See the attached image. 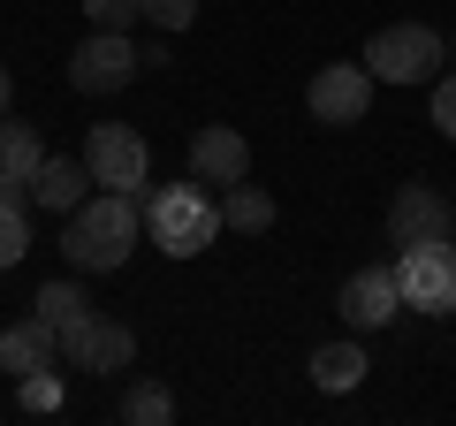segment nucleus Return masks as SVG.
Instances as JSON below:
<instances>
[{"mask_svg":"<svg viewBox=\"0 0 456 426\" xmlns=\"http://www.w3.org/2000/svg\"><path fill=\"white\" fill-rule=\"evenodd\" d=\"M137 236H145L137 191H92L77 213H61V259L77 266V274H114V266H130Z\"/></svg>","mask_w":456,"mask_h":426,"instance_id":"f257e3e1","label":"nucleus"},{"mask_svg":"<svg viewBox=\"0 0 456 426\" xmlns=\"http://www.w3.org/2000/svg\"><path fill=\"white\" fill-rule=\"evenodd\" d=\"M137 213H145V236L167 251V259H198V251L221 236V198H213V183H167V191H137Z\"/></svg>","mask_w":456,"mask_h":426,"instance_id":"f03ea898","label":"nucleus"},{"mask_svg":"<svg viewBox=\"0 0 456 426\" xmlns=\"http://www.w3.org/2000/svg\"><path fill=\"white\" fill-rule=\"evenodd\" d=\"M395 290H403L411 312H426V320H449V312H456V236L403 244V251H395Z\"/></svg>","mask_w":456,"mask_h":426,"instance_id":"7ed1b4c3","label":"nucleus"},{"mask_svg":"<svg viewBox=\"0 0 456 426\" xmlns=\"http://www.w3.org/2000/svg\"><path fill=\"white\" fill-rule=\"evenodd\" d=\"M441 61H449V38L426 31V23H388V31H373V46H365L373 84H434Z\"/></svg>","mask_w":456,"mask_h":426,"instance_id":"20e7f679","label":"nucleus"},{"mask_svg":"<svg viewBox=\"0 0 456 426\" xmlns=\"http://www.w3.org/2000/svg\"><path fill=\"white\" fill-rule=\"evenodd\" d=\"M84 168H92L99 191H145L152 183V145L145 130H130V122H99V130H84Z\"/></svg>","mask_w":456,"mask_h":426,"instance_id":"39448f33","label":"nucleus"},{"mask_svg":"<svg viewBox=\"0 0 456 426\" xmlns=\"http://www.w3.org/2000/svg\"><path fill=\"white\" fill-rule=\"evenodd\" d=\"M53 343H61V358L77 365V373H99V381L137 365V335L122 328V320H107V312H84L77 328H61Z\"/></svg>","mask_w":456,"mask_h":426,"instance_id":"423d86ee","label":"nucleus"},{"mask_svg":"<svg viewBox=\"0 0 456 426\" xmlns=\"http://www.w3.org/2000/svg\"><path fill=\"white\" fill-rule=\"evenodd\" d=\"M434 236H456V198L434 191V183H403L388 198V244H434Z\"/></svg>","mask_w":456,"mask_h":426,"instance_id":"0eeeda50","label":"nucleus"},{"mask_svg":"<svg viewBox=\"0 0 456 426\" xmlns=\"http://www.w3.org/2000/svg\"><path fill=\"white\" fill-rule=\"evenodd\" d=\"M305 107L327 122V130H350V122H365V107H373V69H365V61H327L320 77H312Z\"/></svg>","mask_w":456,"mask_h":426,"instance_id":"6e6552de","label":"nucleus"},{"mask_svg":"<svg viewBox=\"0 0 456 426\" xmlns=\"http://www.w3.org/2000/svg\"><path fill=\"white\" fill-rule=\"evenodd\" d=\"M137 46H130V31H92L77 53H69V84L77 92H122V84H137Z\"/></svg>","mask_w":456,"mask_h":426,"instance_id":"1a4fd4ad","label":"nucleus"},{"mask_svg":"<svg viewBox=\"0 0 456 426\" xmlns=\"http://www.w3.org/2000/svg\"><path fill=\"white\" fill-rule=\"evenodd\" d=\"M342 320H350V328L358 335H373V328H388L395 312H403V290H395V266H358V274L342 282Z\"/></svg>","mask_w":456,"mask_h":426,"instance_id":"9d476101","label":"nucleus"},{"mask_svg":"<svg viewBox=\"0 0 456 426\" xmlns=\"http://www.w3.org/2000/svg\"><path fill=\"white\" fill-rule=\"evenodd\" d=\"M191 176H198V183H213V191L244 183V176H251V145H244V130H228V122L198 130V137H191Z\"/></svg>","mask_w":456,"mask_h":426,"instance_id":"9b49d317","label":"nucleus"},{"mask_svg":"<svg viewBox=\"0 0 456 426\" xmlns=\"http://www.w3.org/2000/svg\"><path fill=\"white\" fill-rule=\"evenodd\" d=\"M46 168V137L31 130V122H8L0 115V191L31 198V176Z\"/></svg>","mask_w":456,"mask_h":426,"instance_id":"f8f14e48","label":"nucleus"},{"mask_svg":"<svg viewBox=\"0 0 456 426\" xmlns=\"http://www.w3.org/2000/svg\"><path fill=\"white\" fill-rule=\"evenodd\" d=\"M92 191H99L92 168H84V160H53V152H46V168L31 176V206H46V213H77Z\"/></svg>","mask_w":456,"mask_h":426,"instance_id":"ddd939ff","label":"nucleus"},{"mask_svg":"<svg viewBox=\"0 0 456 426\" xmlns=\"http://www.w3.org/2000/svg\"><path fill=\"white\" fill-rule=\"evenodd\" d=\"M53 358H61V343H53V328H46V320H38V312H31V320H16V328H0V373H38V365H53Z\"/></svg>","mask_w":456,"mask_h":426,"instance_id":"4468645a","label":"nucleus"},{"mask_svg":"<svg viewBox=\"0 0 456 426\" xmlns=\"http://www.w3.org/2000/svg\"><path fill=\"white\" fill-rule=\"evenodd\" d=\"M365 373H373V365H365L358 343H320L312 350V389H327V396H350Z\"/></svg>","mask_w":456,"mask_h":426,"instance_id":"2eb2a0df","label":"nucleus"},{"mask_svg":"<svg viewBox=\"0 0 456 426\" xmlns=\"http://www.w3.org/2000/svg\"><path fill=\"white\" fill-rule=\"evenodd\" d=\"M221 229H236V236H266V229H274V198L251 191V183H228V191H221Z\"/></svg>","mask_w":456,"mask_h":426,"instance_id":"dca6fc26","label":"nucleus"},{"mask_svg":"<svg viewBox=\"0 0 456 426\" xmlns=\"http://www.w3.org/2000/svg\"><path fill=\"white\" fill-rule=\"evenodd\" d=\"M38 320H46V328L53 335H61V328H77V320H84V312H92V297H84V282L77 274H69V282H46V290H38Z\"/></svg>","mask_w":456,"mask_h":426,"instance_id":"f3484780","label":"nucleus"},{"mask_svg":"<svg viewBox=\"0 0 456 426\" xmlns=\"http://www.w3.org/2000/svg\"><path fill=\"white\" fill-rule=\"evenodd\" d=\"M122 419L130 426H167L175 419V389H167V381H130V389H122Z\"/></svg>","mask_w":456,"mask_h":426,"instance_id":"a211bd4d","label":"nucleus"},{"mask_svg":"<svg viewBox=\"0 0 456 426\" xmlns=\"http://www.w3.org/2000/svg\"><path fill=\"white\" fill-rule=\"evenodd\" d=\"M31 251V213H23V198L16 191H0V274Z\"/></svg>","mask_w":456,"mask_h":426,"instance_id":"6ab92c4d","label":"nucleus"},{"mask_svg":"<svg viewBox=\"0 0 456 426\" xmlns=\"http://www.w3.org/2000/svg\"><path fill=\"white\" fill-rule=\"evenodd\" d=\"M145 23L160 38H175V31H191V23H198V0H145Z\"/></svg>","mask_w":456,"mask_h":426,"instance_id":"aec40b11","label":"nucleus"},{"mask_svg":"<svg viewBox=\"0 0 456 426\" xmlns=\"http://www.w3.org/2000/svg\"><path fill=\"white\" fill-rule=\"evenodd\" d=\"M84 16H92V31H130L145 16V0H84Z\"/></svg>","mask_w":456,"mask_h":426,"instance_id":"412c9836","label":"nucleus"},{"mask_svg":"<svg viewBox=\"0 0 456 426\" xmlns=\"http://www.w3.org/2000/svg\"><path fill=\"white\" fill-rule=\"evenodd\" d=\"M23 411H61V381H53V365L23 373Z\"/></svg>","mask_w":456,"mask_h":426,"instance_id":"4be33fe9","label":"nucleus"},{"mask_svg":"<svg viewBox=\"0 0 456 426\" xmlns=\"http://www.w3.org/2000/svg\"><path fill=\"white\" fill-rule=\"evenodd\" d=\"M434 130L456 137V69H449V77H434Z\"/></svg>","mask_w":456,"mask_h":426,"instance_id":"5701e85b","label":"nucleus"},{"mask_svg":"<svg viewBox=\"0 0 456 426\" xmlns=\"http://www.w3.org/2000/svg\"><path fill=\"white\" fill-rule=\"evenodd\" d=\"M8 107H16V77H8V69H0V115H8Z\"/></svg>","mask_w":456,"mask_h":426,"instance_id":"b1692460","label":"nucleus"},{"mask_svg":"<svg viewBox=\"0 0 456 426\" xmlns=\"http://www.w3.org/2000/svg\"><path fill=\"white\" fill-rule=\"evenodd\" d=\"M449 53H456V38H449Z\"/></svg>","mask_w":456,"mask_h":426,"instance_id":"393cba45","label":"nucleus"}]
</instances>
